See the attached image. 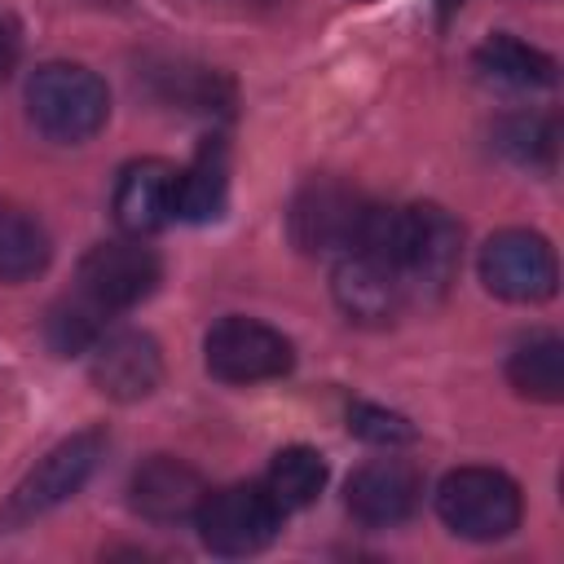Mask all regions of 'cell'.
I'll use <instances>...</instances> for the list:
<instances>
[{
    "instance_id": "obj_1",
    "label": "cell",
    "mask_w": 564,
    "mask_h": 564,
    "mask_svg": "<svg viewBox=\"0 0 564 564\" xmlns=\"http://www.w3.org/2000/svg\"><path fill=\"white\" fill-rule=\"evenodd\" d=\"M26 115L48 141L79 145L97 137L110 119L106 79L79 62H44L26 79Z\"/></svg>"
},
{
    "instance_id": "obj_2",
    "label": "cell",
    "mask_w": 564,
    "mask_h": 564,
    "mask_svg": "<svg viewBox=\"0 0 564 564\" xmlns=\"http://www.w3.org/2000/svg\"><path fill=\"white\" fill-rule=\"evenodd\" d=\"M106 454V432L101 427H84V432H70L66 441H57L18 485L13 494L0 502V533H13L48 511H57L62 502H70L97 471Z\"/></svg>"
},
{
    "instance_id": "obj_3",
    "label": "cell",
    "mask_w": 564,
    "mask_h": 564,
    "mask_svg": "<svg viewBox=\"0 0 564 564\" xmlns=\"http://www.w3.org/2000/svg\"><path fill=\"white\" fill-rule=\"evenodd\" d=\"M463 260V225L441 203H410L397 207L392 234V264L410 295H445L458 278Z\"/></svg>"
},
{
    "instance_id": "obj_4",
    "label": "cell",
    "mask_w": 564,
    "mask_h": 564,
    "mask_svg": "<svg viewBox=\"0 0 564 564\" xmlns=\"http://www.w3.org/2000/svg\"><path fill=\"white\" fill-rule=\"evenodd\" d=\"M436 516L467 542H498L520 529V485L498 467H454L436 485Z\"/></svg>"
},
{
    "instance_id": "obj_5",
    "label": "cell",
    "mask_w": 564,
    "mask_h": 564,
    "mask_svg": "<svg viewBox=\"0 0 564 564\" xmlns=\"http://www.w3.org/2000/svg\"><path fill=\"white\" fill-rule=\"evenodd\" d=\"M286 511L278 507V498L264 489V480H247V485H225V489H207L203 507L194 511L198 538L212 555L225 560H247L260 555L278 529H282Z\"/></svg>"
},
{
    "instance_id": "obj_6",
    "label": "cell",
    "mask_w": 564,
    "mask_h": 564,
    "mask_svg": "<svg viewBox=\"0 0 564 564\" xmlns=\"http://www.w3.org/2000/svg\"><path fill=\"white\" fill-rule=\"evenodd\" d=\"M370 198L335 176H313L295 189L286 212V234L304 256H344L357 247Z\"/></svg>"
},
{
    "instance_id": "obj_7",
    "label": "cell",
    "mask_w": 564,
    "mask_h": 564,
    "mask_svg": "<svg viewBox=\"0 0 564 564\" xmlns=\"http://www.w3.org/2000/svg\"><path fill=\"white\" fill-rule=\"evenodd\" d=\"M480 282L489 295L507 304H542L560 286L555 247L538 229H498L485 238L476 256Z\"/></svg>"
},
{
    "instance_id": "obj_8",
    "label": "cell",
    "mask_w": 564,
    "mask_h": 564,
    "mask_svg": "<svg viewBox=\"0 0 564 564\" xmlns=\"http://www.w3.org/2000/svg\"><path fill=\"white\" fill-rule=\"evenodd\" d=\"M203 361L207 375L220 383H264L282 379L295 366V348L269 322L229 313L203 335Z\"/></svg>"
},
{
    "instance_id": "obj_9",
    "label": "cell",
    "mask_w": 564,
    "mask_h": 564,
    "mask_svg": "<svg viewBox=\"0 0 564 564\" xmlns=\"http://www.w3.org/2000/svg\"><path fill=\"white\" fill-rule=\"evenodd\" d=\"M163 278V264L150 247L137 242H97L84 260H79V291L101 304L106 313H123L137 308L141 300L154 295Z\"/></svg>"
},
{
    "instance_id": "obj_10",
    "label": "cell",
    "mask_w": 564,
    "mask_h": 564,
    "mask_svg": "<svg viewBox=\"0 0 564 564\" xmlns=\"http://www.w3.org/2000/svg\"><path fill=\"white\" fill-rule=\"evenodd\" d=\"M330 295H335L339 313L357 326H388L401 317V308L410 300L401 273L370 251H344L335 260Z\"/></svg>"
},
{
    "instance_id": "obj_11",
    "label": "cell",
    "mask_w": 564,
    "mask_h": 564,
    "mask_svg": "<svg viewBox=\"0 0 564 564\" xmlns=\"http://www.w3.org/2000/svg\"><path fill=\"white\" fill-rule=\"evenodd\" d=\"M88 379L110 401H141L163 383L159 339L145 330H106L88 348Z\"/></svg>"
},
{
    "instance_id": "obj_12",
    "label": "cell",
    "mask_w": 564,
    "mask_h": 564,
    "mask_svg": "<svg viewBox=\"0 0 564 564\" xmlns=\"http://www.w3.org/2000/svg\"><path fill=\"white\" fill-rule=\"evenodd\" d=\"M419 498H423V476L405 458H370L344 485L348 516L366 529H392L410 520L419 511Z\"/></svg>"
},
{
    "instance_id": "obj_13",
    "label": "cell",
    "mask_w": 564,
    "mask_h": 564,
    "mask_svg": "<svg viewBox=\"0 0 564 564\" xmlns=\"http://www.w3.org/2000/svg\"><path fill=\"white\" fill-rule=\"evenodd\" d=\"M203 498H207L203 476L185 458H176V454H150L132 471V480H128V502L150 524L194 520V511L203 507Z\"/></svg>"
},
{
    "instance_id": "obj_14",
    "label": "cell",
    "mask_w": 564,
    "mask_h": 564,
    "mask_svg": "<svg viewBox=\"0 0 564 564\" xmlns=\"http://www.w3.org/2000/svg\"><path fill=\"white\" fill-rule=\"evenodd\" d=\"M176 167L167 159H132L115 181V220L123 234L145 238L176 220Z\"/></svg>"
},
{
    "instance_id": "obj_15",
    "label": "cell",
    "mask_w": 564,
    "mask_h": 564,
    "mask_svg": "<svg viewBox=\"0 0 564 564\" xmlns=\"http://www.w3.org/2000/svg\"><path fill=\"white\" fill-rule=\"evenodd\" d=\"M229 203V150L220 137H207L189 167L176 176V220L207 225Z\"/></svg>"
},
{
    "instance_id": "obj_16",
    "label": "cell",
    "mask_w": 564,
    "mask_h": 564,
    "mask_svg": "<svg viewBox=\"0 0 564 564\" xmlns=\"http://www.w3.org/2000/svg\"><path fill=\"white\" fill-rule=\"evenodd\" d=\"M471 62H476L480 79H489L498 88L533 93V88H551L555 84V57L533 48V44H524V40H516V35H507V31L489 35L471 53Z\"/></svg>"
},
{
    "instance_id": "obj_17",
    "label": "cell",
    "mask_w": 564,
    "mask_h": 564,
    "mask_svg": "<svg viewBox=\"0 0 564 564\" xmlns=\"http://www.w3.org/2000/svg\"><path fill=\"white\" fill-rule=\"evenodd\" d=\"M507 383L529 401H564V339L551 330L520 339L507 357Z\"/></svg>"
},
{
    "instance_id": "obj_18",
    "label": "cell",
    "mask_w": 564,
    "mask_h": 564,
    "mask_svg": "<svg viewBox=\"0 0 564 564\" xmlns=\"http://www.w3.org/2000/svg\"><path fill=\"white\" fill-rule=\"evenodd\" d=\"M48 260H53L48 229L31 212L0 203V282H31L48 269Z\"/></svg>"
},
{
    "instance_id": "obj_19",
    "label": "cell",
    "mask_w": 564,
    "mask_h": 564,
    "mask_svg": "<svg viewBox=\"0 0 564 564\" xmlns=\"http://www.w3.org/2000/svg\"><path fill=\"white\" fill-rule=\"evenodd\" d=\"M494 150L516 167L551 172L555 150H560V123H555V115H538V110L502 115L494 123Z\"/></svg>"
},
{
    "instance_id": "obj_20",
    "label": "cell",
    "mask_w": 564,
    "mask_h": 564,
    "mask_svg": "<svg viewBox=\"0 0 564 564\" xmlns=\"http://www.w3.org/2000/svg\"><path fill=\"white\" fill-rule=\"evenodd\" d=\"M326 476H330V467H326V458L317 449L286 445V449L273 454V463L264 471V489L278 498L282 511H300V507H308V502L322 498Z\"/></svg>"
},
{
    "instance_id": "obj_21",
    "label": "cell",
    "mask_w": 564,
    "mask_h": 564,
    "mask_svg": "<svg viewBox=\"0 0 564 564\" xmlns=\"http://www.w3.org/2000/svg\"><path fill=\"white\" fill-rule=\"evenodd\" d=\"M106 322L110 313L101 304H93L79 286L70 295H62L48 313H44V344L57 352V357H79L88 352L101 335H106Z\"/></svg>"
},
{
    "instance_id": "obj_22",
    "label": "cell",
    "mask_w": 564,
    "mask_h": 564,
    "mask_svg": "<svg viewBox=\"0 0 564 564\" xmlns=\"http://www.w3.org/2000/svg\"><path fill=\"white\" fill-rule=\"evenodd\" d=\"M154 75H159V97L176 101L185 110H225V101H229V84L207 66L172 62V66H163Z\"/></svg>"
},
{
    "instance_id": "obj_23",
    "label": "cell",
    "mask_w": 564,
    "mask_h": 564,
    "mask_svg": "<svg viewBox=\"0 0 564 564\" xmlns=\"http://www.w3.org/2000/svg\"><path fill=\"white\" fill-rule=\"evenodd\" d=\"M348 432L361 436V441H370V445H388V449L414 441V423L405 414L383 410V405H370V401L348 405Z\"/></svg>"
},
{
    "instance_id": "obj_24",
    "label": "cell",
    "mask_w": 564,
    "mask_h": 564,
    "mask_svg": "<svg viewBox=\"0 0 564 564\" xmlns=\"http://www.w3.org/2000/svg\"><path fill=\"white\" fill-rule=\"evenodd\" d=\"M18 53H22V35H18V22L0 13V79L18 66Z\"/></svg>"
},
{
    "instance_id": "obj_25",
    "label": "cell",
    "mask_w": 564,
    "mask_h": 564,
    "mask_svg": "<svg viewBox=\"0 0 564 564\" xmlns=\"http://www.w3.org/2000/svg\"><path fill=\"white\" fill-rule=\"evenodd\" d=\"M432 4H436V18H441V22H449L467 0H432Z\"/></svg>"
}]
</instances>
